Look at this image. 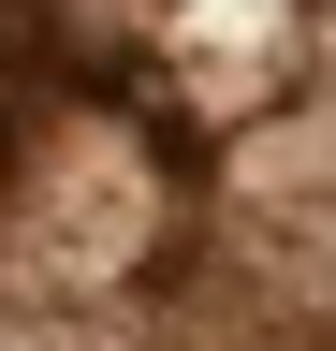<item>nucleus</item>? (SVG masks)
<instances>
[]
</instances>
